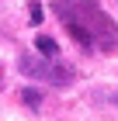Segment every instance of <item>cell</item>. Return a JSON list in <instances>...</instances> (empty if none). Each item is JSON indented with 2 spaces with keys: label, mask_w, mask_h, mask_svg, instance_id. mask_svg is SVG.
<instances>
[{
  "label": "cell",
  "mask_w": 118,
  "mask_h": 121,
  "mask_svg": "<svg viewBox=\"0 0 118 121\" xmlns=\"http://www.w3.org/2000/svg\"><path fill=\"white\" fill-rule=\"evenodd\" d=\"M56 17L66 24L70 38L87 52H111L118 48V24L101 10L97 0H52Z\"/></svg>",
  "instance_id": "obj_1"
},
{
  "label": "cell",
  "mask_w": 118,
  "mask_h": 121,
  "mask_svg": "<svg viewBox=\"0 0 118 121\" xmlns=\"http://www.w3.org/2000/svg\"><path fill=\"white\" fill-rule=\"evenodd\" d=\"M18 69H21V76H28V80H45V83H52V86H70L73 83V69L70 66L52 62V59L35 56V52H24V56L18 59Z\"/></svg>",
  "instance_id": "obj_2"
},
{
  "label": "cell",
  "mask_w": 118,
  "mask_h": 121,
  "mask_svg": "<svg viewBox=\"0 0 118 121\" xmlns=\"http://www.w3.org/2000/svg\"><path fill=\"white\" fill-rule=\"evenodd\" d=\"M35 48H38V56H45V59L59 56V45H56V38H49V35H38L35 38Z\"/></svg>",
  "instance_id": "obj_3"
},
{
  "label": "cell",
  "mask_w": 118,
  "mask_h": 121,
  "mask_svg": "<svg viewBox=\"0 0 118 121\" xmlns=\"http://www.w3.org/2000/svg\"><path fill=\"white\" fill-rule=\"evenodd\" d=\"M21 100H24L28 107H35V111H38V107H42V100H45V97H42V93H38L35 86H24V90H21Z\"/></svg>",
  "instance_id": "obj_4"
},
{
  "label": "cell",
  "mask_w": 118,
  "mask_h": 121,
  "mask_svg": "<svg viewBox=\"0 0 118 121\" xmlns=\"http://www.w3.org/2000/svg\"><path fill=\"white\" fill-rule=\"evenodd\" d=\"M42 21V4H31V24H38Z\"/></svg>",
  "instance_id": "obj_5"
}]
</instances>
